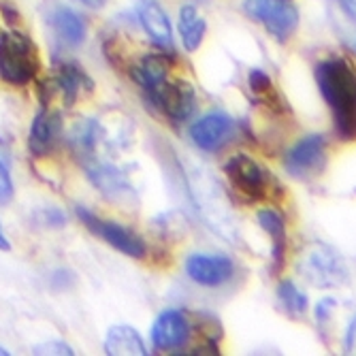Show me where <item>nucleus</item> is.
Wrapping results in <instances>:
<instances>
[{
  "label": "nucleus",
  "mask_w": 356,
  "mask_h": 356,
  "mask_svg": "<svg viewBox=\"0 0 356 356\" xmlns=\"http://www.w3.org/2000/svg\"><path fill=\"white\" fill-rule=\"evenodd\" d=\"M316 83L333 115L341 141H356V67L343 56H329L316 64Z\"/></svg>",
  "instance_id": "nucleus-1"
},
{
  "label": "nucleus",
  "mask_w": 356,
  "mask_h": 356,
  "mask_svg": "<svg viewBox=\"0 0 356 356\" xmlns=\"http://www.w3.org/2000/svg\"><path fill=\"white\" fill-rule=\"evenodd\" d=\"M5 11V24H0V79L9 86H28L37 77L41 60L39 49L19 26L11 22V13Z\"/></svg>",
  "instance_id": "nucleus-2"
},
{
  "label": "nucleus",
  "mask_w": 356,
  "mask_h": 356,
  "mask_svg": "<svg viewBox=\"0 0 356 356\" xmlns=\"http://www.w3.org/2000/svg\"><path fill=\"white\" fill-rule=\"evenodd\" d=\"M243 11L280 43L290 41L299 28V9L293 0H245Z\"/></svg>",
  "instance_id": "nucleus-3"
},
{
  "label": "nucleus",
  "mask_w": 356,
  "mask_h": 356,
  "mask_svg": "<svg viewBox=\"0 0 356 356\" xmlns=\"http://www.w3.org/2000/svg\"><path fill=\"white\" fill-rule=\"evenodd\" d=\"M299 273L316 288H337L348 282L343 258L329 245H312L299 263Z\"/></svg>",
  "instance_id": "nucleus-4"
},
{
  "label": "nucleus",
  "mask_w": 356,
  "mask_h": 356,
  "mask_svg": "<svg viewBox=\"0 0 356 356\" xmlns=\"http://www.w3.org/2000/svg\"><path fill=\"white\" fill-rule=\"evenodd\" d=\"M77 218L86 224V229L92 235L101 237L103 241H107L113 250L122 252L124 256L135 258V261H143L145 258V254H147L145 241L137 233L128 231L126 226L111 222V220H103L86 207H77Z\"/></svg>",
  "instance_id": "nucleus-5"
},
{
  "label": "nucleus",
  "mask_w": 356,
  "mask_h": 356,
  "mask_svg": "<svg viewBox=\"0 0 356 356\" xmlns=\"http://www.w3.org/2000/svg\"><path fill=\"white\" fill-rule=\"evenodd\" d=\"M224 173L233 184V188L250 203L263 201L269 197L271 179L269 173L245 154H237L224 163Z\"/></svg>",
  "instance_id": "nucleus-6"
},
{
  "label": "nucleus",
  "mask_w": 356,
  "mask_h": 356,
  "mask_svg": "<svg viewBox=\"0 0 356 356\" xmlns=\"http://www.w3.org/2000/svg\"><path fill=\"white\" fill-rule=\"evenodd\" d=\"M145 99L154 109L165 113L173 122H184L192 115L197 107V94L194 88L184 79H167L154 90L145 92Z\"/></svg>",
  "instance_id": "nucleus-7"
},
{
  "label": "nucleus",
  "mask_w": 356,
  "mask_h": 356,
  "mask_svg": "<svg viewBox=\"0 0 356 356\" xmlns=\"http://www.w3.org/2000/svg\"><path fill=\"white\" fill-rule=\"evenodd\" d=\"M327 165V139L322 135H307L297 141L284 156V169L297 179L316 177Z\"/></svg>",
  "instance_id": "nucleus-8"
},
{
  "label": "nucleus",
  "mask_w": 356,
  "mask_h": 356,
  "mask_svg": "<svg viewBox=\"0 0 356 356\" xmlns=\"http://www.w3.org/2000/svg\"><path fill=\"white\" fill-rule=\"evenodd\" d=\"M186 275L199 286L218 288L235 275V263L222 254H192L186 261Z\"/></svg>",
  "instance_id": "nucleus-9"
},
{
  "label": "nucleus",
  "mask_w": 356,
  "mask_h": 356,
  "mask_svg": "<svg viewBox=\"0 0 356 356\" xmlns=\"http://www.w3.org/2000/svg\"><path fill=\"white\" fill-rule=\"evenodd\" d=\"M233 135H235V122L224 111H211L190 126V139L194 141V145L205 152L220 149L222 145L231 141Z\"/></svg>",
  "instance_id": "nucleus-10"
},
{
  "label": "nucleus",
  "mask_w": 356,
  "mask_h": 356,
  "mask_svg": "<svg viewBox=\"0 0 356 356\" xmlns=\"http://www.w3.org/2000/svg\"><path fill=\"white\" fill-rule=\"evenodd\" d=\"M190 320L179 309L163 312L152 327V343L158 352H173L188 343L190 339Z\"/></svg>",
  "instance_id": "nucleus-11"
},
{
  "label": "nucleus",
  "mask_w": 356,
  "mask_h": 356,
  "mask_svg": "<svg viewBox=\"0 0 356 356\" xmlns=\"http://www.w3.org/2000/svg\"><path fill=\"white\" fill-rule=\"evenodd\" d=\"M137 15L149 41L160 49L173 51V28L167 11L156 0H137Z\"/></svg>",
  "instance_id": "nucleus-12"
},
{
  "label": "nucleus",
  "mask_w": 356,
  "mask_h": 356,
  "mask_svg": "<svg viewBox=\"0 0 356 356\" xmlns=\"http://www.w3.org/2000/svg\"><path fill=\"white\" fill-rule=\"evenodd\" d=\"M62 133V118L58 111L49 109L47 105H41L39 113L35 115L30 124V135H28V147L35 156H47Z\"/></svg>",
  "instance_id": "nucleus-13"
},
{
  "label": "nucleus",
  "mask_w": 356,
  "mask_h": 356,
  "mask_svg": "<svg viewBox=\"0 0 356 356\" xmlns=\"http://www.w3.org/2000/svg\"><path fill=\"white\" fill-rule=\"evenodd\" d=\"M86 173L90 177V181L99 188L105 197L109 199H122V197H135V190L128 181V177L113 165L103 163V160H88L86 165Z\"/></svg>",
  "instance_id": "nucleus-14"
},
{
  "label": "nucleus",
  "mask_w": 356,
  "mask_h": 356,
  "mask_svg": "<svg viewBox=\"0 0 356 356\" xmlns=\"http://www.w3.org/2000/svg\"><path fill=\"white\" fill-rule=\"evenodd\" d=\"M258 224L271 239V263L273 275H280L286 267V254H288V229L286 222L277 209H261L258 211Z\"/></svg>",
  "instance_id": "nucleus-15"
},
{
  "label": "nucleus",
  "mask_w": 356,
  "mask_h": 356,
  "mask_svg": "<svg viewBox=\"0 0 356 356\" xmlns=\"http://www.w3.org/2000/svg\"><path fill=\"white\" fill-rule=\"evenodd\" d=\"M51 86L62 94L64 105H67V107L75 105L81 90H92L94 88L90 75L79 67L77 62H71V60L58 64V71H56V77H54Z\"/></svg>",
  "instance_id": "nucleus-16"
},
{
  "label": "nucleus",
  "mask_w": 356,
  "mask_h": 356,
  "mask_svg": "<svg viewBox=\"0 0 356 356\" xmlns=\"http://www.w3.org/2000/svg\"><path fill=\"white\" fill-rule=\"evenodd\" d=\"M171 75V60L165 54H149L143 56L135 67L131 69V77L135 83L141 86L143 94L154 90L163 81H167Z\"/></svg>",
  "instance_id": "nucleus-17"
},
{
  "label": "nucleus",
  "mask_w": 356,
  "mask_h": 356,
  "mask_svg": "<svg viewBox=\"0 0 356 356\" xmlns=\"http://www.w3.org/2000/svg\"><path fill=\"white\" fill-rule=\"evenodd\" d=\"M105 352L109 356H143L147 354L141 335L128 325L111 327L105 335Z\"/></svg>",
  "instance_id": "nucleus-18"
},
{
  "label": "nucleus",
  "mask_w": 356,
  "mask_h": 356,
  "mask_svg": "<svg viewBox=\"0 0 356 356\" xmlns=\"http://www.w3.org/2000/svg\"><path fill=\"white\" fill-rule=\"evenodd\" d=\"M177 28H179L181 43L188 51H197L203 45L205 32H207V22L199 15V11L194 5H184L179 9Z\"/></svg>",
  "instance_id": "nucleus-19"
},
{
  "label": "nucleus",
  "mask_w": 356,
  "mask_h": 356,
  "mask_svg": "<svg viewBox=\"0 0 356 356\" xmlns=\"http://www.w3.org/2000/svg\"><path fill=\"white\" fill-rule=\"evenodd\" d=\"M51 26L56 30V35L67 43V45H81L86 39V24L83 19L69 7H60L51 15Z\"/></svg>",
  "instance_id": "nucleus-20"
},
{
  "label": "nucleus",
  "mask_w": 356,
  "mask_h": 356,
  "mask_svg": "<svg viewBox=\"0 0 356 356\" xmlns=\"http://www.w3.org/2000/svg\"><path fill=\"white\" fill-rule=\"evenodd\" d=\"M277 299L284 305V309L288 314H293V316H303L307 312V305H309L305 293H301L299 286L293 280L280 282V286H277Z\"/></svg>",
  "instance_id": "nucleus-21"
},
{
  "label": "nucleus",
  "mask_w": 356,
  "mask_h": 356,
  "mask_svg": "<svg viewBox=\"0 0 356 356\" xmlns=\"http://www.w3.org/2000/svg\"><path fill=\"white\" fill-rule=\"evenodd\" d=\"M15 197V186L11 179V163L5 143L0 141V207H5Z\"/></svg>",
  "instance_id": "nucleus-22"
},
{
  "label": "nucleus",
  "mask_w": 356,
  "mask_h": 356,
  "mask_svg": "<svg viewBox=\"0 0 356 356\" xmlns=\"http://www.w3.org/2000/svg\"><path fill=\"white\" fill-rule=\"evenodd\" d=\"M248 86H250L252 94L261 96V99L271 101L273 96H275V88H273L271 77H269L265 71H261V69H252V71H250V75H248Z\"/></svg>",
  "instance_id": "nucleus-23"
},
{
  "label": "nucleus",
  "mask_w": 356,
  "mask_h": 356,
  "mask_svg": "<svg viewBox=\"0 0 356 356\" xmlns=\"http://www.w3.org/2000/svg\"><path fill=\"white\" fill-rule=\"evenodd\" d=\"M32 354H73L71 346L62 343V341H54V343H43V346H37L32 348Z\"/></svg>",
  "instance_id": "nucleus-24"
},
{
  "label": "nucleus",
  "mask_w": 356,
  "mask_h": 356,
  "mask_svg": "<svg viewBox=\"0 0 356 356\" xmlns=\"http://www.w3.org/2000/svg\"><path fill=\"white\" fill-rule=\"evenodd\" d=\"M343 348L348 354H356V318L348 325L346 335H343Z\"/></svg>",
  "instance_id": "nucleus-25"
},
{
  "label": "nucleus",
  "mask_w": 356,
  "mask_h": 356,
  "mask_svg": "<svg viewBox=\"0 0 356 356\" xmlns=\"http://www.w3.org/2000/svg\"><path fill=\"white\" fill-rule=\"evenodd\" d=\"M335 307V301L333 299H322L316 307V320L322 322V320H329L331 318V309Z\"/></svg>",
  "instance_id": "nucleus-26"
},
{
  "label": "nucleus",
  "mask_w": 356,
  "mask_h": 356,
  "mask_svg": "<svg viewBox=\"0 0 356 356\" xmlns=\"http://www.w3.org/2000/svg\"><path fill=\"white\" fill-rule=\"evenodd\" d=\"M64 222H67V218H64V213L62 211H58V209H49V211H45V224L47 226H64Z\"/></svg>",
  "instance_id": "nucleus-27"
},
{
  "label": "nucleus",
  "mask_w": 356,
  "mask_h": 356,
  "mask_svg": "<svg viewBox=\"0 0 356 356\" xmlns=\"http://www.w3.org/2000/svg\"><path fill=\"white\" fill-rule=\"evenodd\" d=\"M339 3H341V9L348 13V17L356 22V0H339Z\"/></svg>",
  "instance_id": "nucleus-28"
},
{
  "label": "nucleus",
  "mask_w": 356,
  "mask_h": 356,
  "mask_svg": "<svg viewBox=\"0 0 356 356\" xmlns=\"http://www.w3.org/2000/svg\"><path fill=\"white\" fill-rule=\"evenodd\" d=\"M83 7H90V9H103L107 5V0H77Z\"/></svg>",
  "instance_id": "nucleus-29"
},
{
  "label": "nucleus",
  "mask_w": 356,
  "mask_h": 356,
  "mask_svg": "<svg viewBox=\"0 0 356 356\" xmlns=\"http://www.w3.org/2000/svg\"><path fill=\"white\" fill-rule=\"evenodd\" d=\"M0 250H5V252L11 250V241H9V237L5 235V231H3V224H0Z\"/></svg>",
  "instance_id": "nucleus-30"
},
{
  "label": "nucleus",
  "mask_w": 356,
  "mask_h": 356,
  "mask_svg": "<svg viewBox=\"0 0 356 356\" xmlns=\"http://www.w3.org/2000/svg\"><path fill=\"white\" fill-rule=\"evenodd\" d=\"M0 354H7V350H0Z\"/></svg>",
  "instance_id": "nucleus-31"
}]
</instances>
